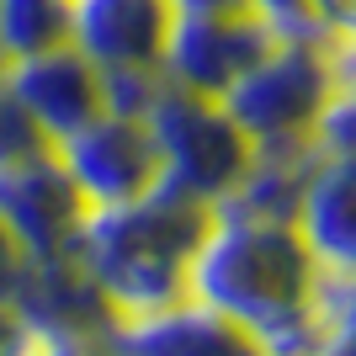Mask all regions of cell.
<instances>
[{"mask_svg": "<svg viewBox=\"0 0 356 356\" xmlns=\"http://www.w3.org/2000/svg\"><path fill=\"white\" fill-rule=\"evenodd\" d=\"M213 229V202L186 192L165 176L154 192L118 202V208H90L80 234V261L102 293L118 303L122 319L165 314L192 298V261Z\"/></svg>", "mask_w": 356, "mask_h": 356, "instance_id": "obj_1", "label": "cell"}, {"mask_svg": "<svg viewBox=\"0 0 356 356\" xmlns=\"http://www.w3.org/2000/svg\"><path fill=\"white\" fill-rule=\"evenodd\" d=\"M11 309L38 341H112L128 325L118 303L102 293V282L90 277V266L80 261V250L32 255L16 282Z\"/></svg>", "mask_w": 356, "mask_h": 356, "instance_id": "obj_5", "label": "cell"}, {"mask_svg": "<svg viewBox=\"0 0 356 356\" xmlns=\"http://www.w3.org/2000/svg\"><path fill=\"white\" fill-rule=\"evenodd\" d=\"M160 86H165V64H154V70H102V102L118 118H149Z\"/></svg>", "mask_w": 356, "mask_h": 356, "instance_id": "obj_15", "label": "cell"}, {"mask_svg": "<svg viewBox=\"0 0 356 356\" xmlns=\"http://www.w3.org/2000/svg\"><path fill=\"white\" fill-rule=\"evenodd\" d=\"M27 261H32V255L22 250V239L11 234V223L0 218V303H11V298H16V282H22Z\"/></svg>", "mask_w": 356, "mask_h": 356, "instance_id": "obj_18", "label": "cell"}, {"mask_svg": "<svg viewBox=\"0 0 356 356\" xmlns=\"http://www.w3.org/2000/svg\"><path fill=\"white\" fill-rule=\"evenodd\" d=\"M309 134L325 154H356V96H351V86L330 96V106L314 118Z\"/></svg>", "mask_w": 356, "mask_h": 356, "instance_id": "obj_16", "label": "cell"}, {"mask_svg": "<svg viewBox=\"0 0 356 356\" xmlns=\"http://www.w3.org/2000/svg\"><path fill=\"white\" fill-rule=\"evenodd\" d=\"M6 90L38 118V128L54 144H64L70 134H80L86 122H96L106 112L102 64L86 59L74 43H59L48 54H32V59H11L6 64Z\"/></svg>", "mask_w": 356, "mask_h": 356, "instance_id": "obj_9", "label": "cell"}, {"mask_svg": "<svg viewBox=\"0 0 356 356\" xmlns=\"http://www.w3.org/2000/svg\"><path fill=\"white\" fill-rule=\"evenodd\" d=\"M59 160L70 165V176L80 181L90 208L134 202V197L154 192L165 181V160H160V144L149 134V122L118 118V112H102L80 134H70L59 144Z\"/></svg>", "mask_w": 356, "mask_h": 356, "instance_id": "obj_7", "label": "cell"}, {"mask_svg": "<svg viewBox=\"0 0 356 356\" xmlns=\"http://www.w3.org/2000/svg\"><path fill=\"white\" fill-rule=\"evenodd\" d=\"M245 6L266 16L271 27H277V38H314V43H325V38H346V32H330L303 0H245Z\"/></svg>", "mask_w": 356, "mask_h": 356, "instance_id": "obj_17", "label": "cell"}, {"mask_svg": "<svg viewBox=\"0 0 356 356\" xmlns=\"http://www.w3.org/2000/svg\"><path fill=\"white\" fill-rule=\"evenodd\" d=\"M27 356H112L106 341H38Z\"/></svg>", "mask_w": 356, "mask_h": 356, "instance_id": "obj_20", "label": "cell"}, {"mask_svg": "<svg viewBox=\"0 0 356 356\" xmlns=\"http://www.w3.org/2000/svg\"><path fill=\"white\" fill-rule=\"evenodd\" d=\"M144 122L154 134V144H160L165 176L176 186H186V192L208 197V202L234 192L255 160V138L229 118L223 96L192 90L181 80H170V74H165V86Z\"/></svg>", "mask_w": 356, "mask_h": 356, "instance_id": "obj_4", "label": "cell"}, {"mask_svg": "<svg viewBox=\"0 0 356 356\" xmlns=\"http://www.w3.org/2000/svg\"><path fill=\"white\" fill-rule=\"evenodd\" d=\"M0 80H6V59H0Z\"/></svg>", "mask_w": 356, "mask_h": 356, "instance_id": "obj_22", "label": "cell"}, {"mask_svg": "<svg viewBox=\"0 0 356 356\" xmlns=\"http://www.w3.org/2000/svg\"><path fill=\"white\" fill-rule=\"evenodd\" d=\"M277 43V27H271L261 11H186L176 6V27H170V43H165V74L181 80L192 90H208L223 96L239 74L261 64Z\"/></svg>", "mask_w": 356, "mask_h": 356, "instance_id": "obj_6", "label": "cell"}, {"mask_svg": "<svg viewBox=\"0 0 356 356\" xmlns=\"http://www.w3.org/2000/svg\"><path fill=\"white\" fill-rule=\"evenodd\" d=\"M319 22H325L330 32H346V38H356V0H303Z\"/></svg>", "mask_w": 356, "mask_h": 356, "instance_id": "obj_19", "label": "cell"}, {"mask_svg": "<svg viewBox=\"0 0 356 356\" xmlns=\"http://www.w3.org/2000/svg\"><path fill=\"white\" fill-rule=\"evenodd\" d=\"M54 149L59 144L38 128V118H32L27 106L6 90V80H0V170L27 165V160H38V154H54Z\"/></svg>", "mask_w": 356, "mask_h": 356, "instance_id": "obj_14", "label": "cell"}, {"mask_svg": "<svg viewBox=\"0 0 356 356\" xmlns=\"http://www.w3.org/2000/svg\"><path fill=\"white\" fill-rule=\"evenodd\" d=\"M74 0H0V59H32L70 43Z\"/></svg>", "mask_w": 356, "mask_h": 356, "instance_id": "obj_13", "label": "cell"}, {"mask_svg": "<svg viewBox=\"0 0 356 356\" xmlns=\"http://www.w3.org/2000/svg\"><path fill=\"white\" fill-rule=\"evenodd\" d=\"M319 255L298 223L213 202V229L192 261V298L250 330H266L309 309L319 287Z\"/></svg>", "mask_w": 356, "mask_h": 356, "instance_id": "obj_2", "label": "cell"}, {"mask_svg": "<svg viewBox=\"0 0 356 356\" xmlns=\"http://www.w3.org/2000/svg\"><path fill=\"white\" fill-rule=\"evenodd\" d=\"M298 229L309 239V250L319 255V266H356V154H330L314 170L309 192L298 202Z\"/></svg>", "mask_w": 356, "mask_h": 356, "instance_id": "obj_12", "label": "cell"}, {"mask_svg": "<svg viewBox=\"0 0 356 356\" xmlns=\"http://www.w3.org/2000/svg\"><path fill=\"white\" fill-rule=\"evenodd\" d=\"M106 346H112V356H266L250 325H239L197 298L165 314L128 319Z\"/></svg>", "mask_w": 356, "mask_h": 356, "instance_id": "obj_11", "label": "cell"}, {"mask_svg": "<svg viewBox=\"0 0 356 356\" xmlns=\"http://www.w3.org/2000/svg\"><path fill=\"white\" fill-rule=\"evenodd\" d=\"M0 218L11 223V234L22 239L27 255H70L80 250L90 197L80 192V181L54 149V154L0 170Z\"/></svg>", "mask_w": 356, "mask_h": 356, "instance_id": "obj_8", "label": "cell"}, {"mask_svg": "<svg viewBox=\"0 0 356 356\" xmlns=\"http://www.w3.org/2000/svg\"><path fill=\"white\" fill-rule=\"evenodd\" d=\"M351 86V38H277L261 64L223 90L229 118L261 138H303L335 90Z\"/></svg>", "mask_w": 356, "mask_h": 356, "instance_id": "obj_3", "label": "cell"}, {"mask_svg": "<svg viewBox=\"0 0 356 356\" xmlns=\"http://www.w3.org/2000/svg\"><path fill=\"white\" fill-rule=\"evenodd\" d=\"M176 27V0H74L70 43L102 70H154Z\"/></svg>", "mask_w": 356, "mask_h": 356, "instance_id": "obj_10", "label": "cell"}, {"mask_svg": "<svg viewBox=\"0 0 356 356\" xmlns=\"http://www.w3.org/2000/svg\"><path fill=\"white\" fill-rule=\"evenodd\" d=\"M351 346H356V319H341V325L330 330V341H325L319 356H351Z\"/></svg>", "mask_w": 356, "mask_h": 356, "instance_id": "obj_21", "label": "cell"}]
</instances>
